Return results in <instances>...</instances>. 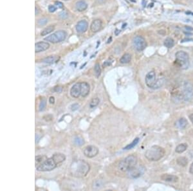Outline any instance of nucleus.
Segmentation results:
<instances>
[{
    "mask_svg": "<svg viewBox=\"0 0 193 191\" xmlns=\"http://www.w3.org/2000/svg\"><path fill=\"white\" fill-rule=\"evenodd\" d=\"M89 169L90 166L86 162L83 160H77L71 164L70 172L74 177L83 178L88 174Z\"/></svg>",
    "mask_w": 193,
    "mask_h": 191,
    "instance_id": "1",
    "label": "nucleus"
},
{
    "mask_svg": "<svg viewBox=\"0 0 193 191\" xmlns=\"http://www.w3.org/2000/svg\"><path fill=\"white\" fill-rule=\"evenodd\" d=\"M165 151L163 147L158 145H153L146 151L145 156L147 160L157 162L162 159L165 155Z\"/></svg>",
    "mask_w": 193,
    "mask_h": 191,
    "instance_id": "2",
    "label": "nucleus"
},
{
    "mask_svg": "<svg viewBox=\"0 0 193 191\" xmlns=\"http://www.w3.org/2000/svg\"><path fill=\"white\" fill-rule=\"evenodd\" d=\"M145 84L147 87L151 89L160 88L163 84L162 78H157L155 71H150L147 73L145 78Z\"/></svg>",
    "mask_w": 193,
    "mask_h": 191,
    "instance_id": "3",
    "label": "nucleus"
},
{
    "mask_svg": "<svg viewBox=\"0 0 193 191\" xmlns=\"http://www.w3.org/2000/svg\"><path fill=\"white\" fill-rule=\"evenodd\" d=\"M137 164V158L134 155H129L119 162L118 169L122 172H128Z\"/></svg>",
    "mask_w": 193,
    "mask_h": 191,
    "instance_id": "4",
    "label": "nucleus"
},
{
    "mask_svg": "<svg viewBox=\"0 0 193 191\" xmlns=\"http://www.w3.org/2000/svg\"><path fill=\"white\" fill-rule=\"evenodd\" d=\"M176 62L182 69L188 68L189 66V57L186 52L178 51L175 54Z\"/></svg>",
    "mask_w": 193,
    "mask_h": 191,
    "instance_id": "5",
    "label": "nucleus"
},
{
    "mask_svg": "<svg viewBox=\"0 0 193 191\" xmlns=\"http://www.w3.org/2000/svg\"><path fill=\"white\" fill-rule=\"evenodd\" d=\"M67 32L64 30H59L55 32L53 34L47 36L44 38V40L49 41L52 43H57L63 41L67 38Z\"/></svg>",
    "mask_w": 193,
    "mask_h": 191,
    "instance_id": "6",
    "label": "nucleus"
},
{
    "mask_svg": "<svg viewBox=\"0 0 193 191\" xmlns=\"http://www.w3.org/2000/svg\"><path fill=\"white\" fill-rule=\"evenodd\" d=\"M181 97L185 101H189L193 97V86L189 82H185Z\"/></svg>",
    "mask_w": 193,
    "mask_h": 191,
    "instance_id": "7",
    "label": "nucleus"
},
{
    "mask_svg": "<svg viewBox=\"0 0 193 191\" xmlns=\"http://www.w3.org/2000/svg\"><path fill=\"white\" fill-rule=\"evenodd\" d=\"M57 167V164L52 158H47L43 164L37 167L38 171H51Z\"/></svg>",
    "mask_w": 193,
    "mask_h": 191,
    "instance_id": "8",
    "label": "nucleus"
},
{
    "mask_svg": "<svg viewBox=\"0 0 193 191\" xmlns=\"http://www.w3.org/2000/svg\"><path fill=\"white\" fill-rule=\"evenodd\" d=\"M145 171V167L144 166H136L128 171V176L132 179L138 178L144 174Z\"/></svg>",
    "mask_w": 193,
    "mask_h": 191,
    "instance_id": "9",
    "label": "nucleus"
},
{
    "mask_svg": "<svg viewBox=\"0 0 193 191\" xmlns=\"http://www.w3.org/2000/svg\"><path fill=\"white\" fill-rule=\"evenodd\" d=\"M133 46L136 50L141 52L147 46V43L142 36H137L133 39Z\"/></svg>",
    "mask_w": 193,
    "mask_h": 191,
    "instance_id": "10",
    "label": "nucleus"
},
{
    "mask_svg": "<svg viewBox=\"0 0 193 191\" xmlns=\"http://www.w3.org/2000/svg\"><path fill=\"white\" fill-rule=\"evenodd\" d=\"M84 154L89 158H93L99 153V149L94 145H88L84 149Z\"/></svg>",
    "mask_w": 193,
    "mask_h": 191,
    "instance_id": "11",
    "label": "nucleus"
},
{
    "mask_svg": "<svg viewBox=\"0 0 193 191\" xmlns=\"http://www.w3.org/2000/svg\"><path fill=\"white\" fill-rule=\"evenodd\" d=\"M70 95L73 98L77 99L81 95V82H77L74 84L70 89Z\"/></svg>",
    "mask_w": 193,
    "mask_h": 191,
    "instance_id": "12",
    "label": "nucleus"
},
{
    "mask_svg": "<svg viewBox=\"0 0 193 191\" xmlns=\"http://www.w3.org/2000/svg\"><path fill=\"white\" fill-rule=\"evenodd\" d=\"M50 47V44L46 42H39L35 44V52L36 53H39L48 50Z\"/></svg>",
    "mask_w": 193,
    "mask_h": 191,
    "instance_id": "13",
    "label": "nucleus"
},
{
    "mask_svg": "<svg viewBox=\"0 0 193 191\" xmlns=\"http://www.w3.org/2000/svg\"><path fill=\"white\" fill-rule=\"evenodd\" d=\"M76 30L79 33H84L85 32L88 28V23L85 20H82L81 21L78 22L76 25Z\"/></svg>",
    "mask_w": 193,
    "mask_h": 191,
    "instance_id": "14",
    "label": "nucleus"
},
{
    "mask_svg": "<svg viewBox=\"0 0 193 191\" xmlns=\"http://www.w3.org/2000/svg\"><path fill=\"white\" fill-rule=\"evenodd\" d=\"M161 180L163 181L171 182V183H176L178 181V176H175L173 174H163L161 176Z\"/></svg>",
    "mask_w": 193,
    "mask_h": 191,
    "instance_id": "15",
    "label": "nucleus"
},
{
    "mask_svg": "<svg viewBox=\"0 0 193 191\" xmlns=\"http://www.w3.org/2000/svg\"><path fill=\"white\" fill-rule=\"evenodd\" d=\"M102 23L101 20L95 19L91 23L90 26V29L93 32H97L101 29Z\"/></svg>",
    "mask_w": 193,
    "mask_h": 191,
    "instance_id": "16",
    "label": "nucleus"
},
{
    "mask_svg": "<svg viewBox=\"0 0 193 191\" xmlns=\"http://www.w3.org/2000/svg\"><path fill=\"white\" fill-rule=\"evenodd\" d=\"M81 97H86V96L89 93V90H90V87L88 82H81Z\"/></svg>",
    "mask_w": 193,
    "mask_h": 191,
    "instance_id": "17",
    "label": "nucleus"
},
{
    "mask_svg": "<svg viewBox=\"0 0 193 191\" xmlns=\"http://www.w3.org/2000/svg\"><path fill=\"white\" fill-rule=\"evenodd\" d=\"M52 158L54 160L55 163L57 164H61L66 160V156L65 154L62 153H55L52 156Z\"/></svg>",
    "mask_w": 193,
    "mask_h": 191,
    "instance_id": "18",
    "label": "nucleus"
},
{
    "mask_svg": "<svg viewBox=\"0 0 193 191\" xmlns=\"http://www.w3.org/2000/svg\"><path fill=\"white\" fill-rule=\"evenodd\" d=\"M87 7H88V5L83 0L77 1L75 4V9L79 12L84 11V10H85L87 9Z\"/></svg>",
    "mask_w": 193,
    "mask_h": 191,
    "instance_id": "19",
    "label": "nucleus"
},
{
    "mask_svg": "<svg viewBox=\"0 0 193 191\" xmlns=\"http://www.w3.org/2000/svg\"><path fill=\"white\" fill-rule=\"evenodd\" d=\"M176 163L180 166L186 167L188 164V160L184 156H180L176 159Z\"/></svg>",
    "mask_w": 193,
    "mask_h": 191,
    "instance_id": "20",
    "label": "nucleus"
},
{
    "mask_svg": "<svg viewBox=\"0 0 193 191\" xmlns=\"http://www.w3.org/2000/svg\"><path fill=\"white\" fill-rule=\"evenodd\" d=\"M131 61V56L129 54H125L120 59L121 64H128Z\"/></svg>",
    "mask_w": 193,
    "mask_h": 191,
    "instance_id": "21",
    "label": "nucleus"
},
{
    "mask_svg": "<svg viewBox=\"0 0 193 191\" xmlns=\"http://www.w3.org/2000/svg\"><path fill=\"white\" fill-rule=\"evenodd\" d=\"M187 148V145L186 143H182V144L178 145L176 147L175 151L177 153H182L184 151H186Z\"/></svg>",
    "mask_w": 193,
    "mask_h": 191,
    "instance_id": "22",
    "label": "nucleus"
},
{
    "mask_svg": "<svg viewBox=\"0 0 193 191\" xmlns=\"http://www.w3.org/2000/svg\"><path fill=\"white\" fill-rule=\"evenodd\" d=\"M163 44H164V46L167 47V48H171L172 47H173V46L174 45V41L172 38H168L165 39Z\"/></svg>",
    "mask_w": 193,
    "mask_h": 191,
    "instance_id": "23",
    "label": "nucleus"
},
{
    "mask_svg": "<svg viewBox=\"0 0 193 191\" xmlns=\"http://www.w3.org/2000/svg\"><path fill=\"white\" fill-rule=\"evenodd\" d=\"M55 29V27H54V26H49V27H46L45 29H44L43 31H42V32L41 33V35L42 36H46V35H48L50 33H51L52 32H53V31Z\"/></svg>",
    "mask_w": 193,
    "mask_h": 191,
    "instance_id": "24",
    "label": "nucleus"
},
{
    "mask_svg": "<svg viewBox=\"0 0 193 191\" xmlns=\"http://www.w3.org/2000/svg\"><path fill=\"white\" fill-rule=\"evenodd\" d=\"M139 142V138H136L133 142H132L131 143H129L128 145H126L125 147L124 148V150H129L131 149L132 148H133L134 146H136L137 145V143Z\"/></svg>",
    "mask_w": 193,
    "mask_h": 191,
    "instance_id": "25",
    "label": "nucleus"
},
{
    "mask_svg": "<svg viewBox=\"0 0 193 191\" xmlns=\"http://www.w3.org/2000/svg\"><path fill=\"white\" fill-rule=\"evenodd\" d=\"M56 60L57 59L55 56H49L48 57L44 58L43 60V62H44V63H46V64H50L54 63V62L56 61Z\"/></svg>",
    "mask_w": 193,
    "mask_h": 191,
    "instance_id": "26",
    "label": "nucleus"
},
{
    "mask_svg": "<svg viewBox=\"0 0 193 191\" xmlns=\"http://www.w3.org/2000/svg\"><path fill=\"white\" fill-rule=\"evenodd\" d=\"M47 159L45 156H38L36 157V165L37 167L39 166V165L43 164V162Z\"/></svg>",
    "mask_w": 193,
    "mask_h": 191,
    "instance_id": "27",
    "label": "nucleus"
},
{
    "mask_svg": "<svg viewBox=\"0 0 193 191\" xmlns=\"http://www.w3.org/2000/svg\"><path fill=\"white\" fill-rule=\"evenodd\" d=\"M99 98H94L92 99V100L91 101L90 103H89V108H95L96 106H98V104H99Z\"/></svg>",
    "mask_w": 193,
    "mask_h": 191,
    "instance_id": "28",
    "label": "nucleus"
},
{
    "mask_svg": "<svg viewBox=\"0 0 193 191\" xmlns=\"http://www.w3.org/2000/svg\"><path fill=\"white\" fill-rule=\"evenodd\" d=\"M74 143L77 146H81L84 143V139L81 137H76L74 139Z\"/></svg>",
    "mask_w": 193,
    "mask_h": 191,
    "instance_id": "29",
    "label": "nucleus"
},
{
    "mask_svg": "<svg viewBox=\"0 0 193 191\" xmlns=\"http://www.w3.org/2000/svg\"><path fill=\"white\" fill-rule=\"evenodd\" d=\"M178 123L180 127L182 129H184L187 125V121L185 118H181V119H180V120H178Z\"/></svg>",
    "mask_w": 193,
    "mask_h": 191,
    "instance_id": "30",
    "label": "nucleus"
},
{
    "mask_svg": "<svg viewBox=\"0 0 193 191\" xmlns=\"http://www.w3.org/2000/svg\"><path fill=\"white\" fill-rule=\"evenodd\" d=\"M94 72H95V76L97 77H99L100 76V74H101V69H100L99 64L97 63L95 65Z\"/></svg>",
    "mask_w": 193,
    "mask_h": 191,
    "instance_id": "31",
    "label": "nucleus"
},
{
    "mask_svg": "<svg viewBox=\"0 0 193 191\" xmlns=\"http://www.w3.org/2000/svg\"><path fill=\"white\" fill-rule=\"evenodd\" d=\"M46 106V99L43 98L41 100L40 104H39V111H43L45 108V107Z\"/></svg>",
    "mask_w": 193,
    "mask_h": 191,
    "instance_id": "32",
    "label": "nucleus"
},
{
    "mask_svg": "<svg viewBox=\"0 0 193 191\" xmlns=\"http://www.w3.org/2000/svg\"><path fill=\"white\" fill-rule=\"evenodd\" d=\"M48 19H46V18H41V19L38 20V25L40 27H42V26L45 25L48 23Z\"/></svg>",
    "mask_w": 193,
    "mask_h": 191,
    "instance_id": "33",
    "label": "nucleus"
},
{
    "mask_svg": "<svg viewBox=\"0 0 193 191\" xmlns=\"http://www.w3.org/2000/svg\"><path fill=\"white\" fill-rule=\"evenodd\" d=\"M68 13L66 11H62L59 14V17L61 19H65L68 17Z\"/></svg>",
    "mask_w": 193,
    "mask_h": 191,
    "instance_id": "34",
    "label": "nucleus"
},
{
    "mask_svg": "<svg viewBox=\"0 0 193 191\" xmlns=\"http://www.w3.org/2000/svg\"><path fill=\"white\" fill-rule=\"evenodd\" d=\"M102 186V184L101 182L99 181V180H97V181L95 182L93 184V188L95 189H99Z\"/></svg>",
    "mask_w": 193,
    "mask_h": 191,
    "instance_id": "35",
    "label": "nucleus"
},
{
    "mask_svg": "<svg viewBox=\"0 0 193 191\" xmlns=\"http://www.w3.org/2000/svg\"><path fill=\"white\" fill-rule=\"evenodd\" d=\"M79 104L75 103V104H72V105L71 106V108H71V109H72V111H75V110H77V109H79Z\"/></svg>",
    "mask_w": 193,
    "mask_h": 191,
    "instance_id": "36",
    "label": "nucleus"
},
{
    "mask_svg": "<svg viewBox=\"0 0 193 191\" xmlns=\"http://www.w3.org/2000/svg\"><path fill=\"white\" fill-rule=\"evenodd\" d=\"M62 90H63V88H62L61 86H55V87L54 89V91H55V92L59 93V92H61Z\"/></svg>",
    "mask_w": 193,
    "mask_h": 191,
    "instance_id": "37",
    "label": "nucleus"
},
{
    "mask_svg": "<svg viewBox=\"0 0 193 191\" xmlns=\"http://www.w3.org/2000/svg\"><path fill=\"white\" fill-rule=\"evenodd\" d=\"M48 10L50 12H54L56 10V7L55 5H50L48 7Z\"/></svg>",
    "mask_w": 193,
    "mask_h": 191,
    "instance_id": "38",
    "label": "nucleus"
},
{
    "mask_svg": "<svg viewBox=\"0 0 193 191\" xmlns=\"http://www.w3.org/2000/svg\"><path fill=\"white\" fill-rule=\"evenodd\" d=\"M55 7H57L58 9H62L63 7V4L60 1H56L55 3Z\"/></svg>",
    "mask_w": 193,
    "mask_h": 191,
    "instance_id": "39",
    "label": "nucleus"
},
{
    "mask_svg": "<svg viewBox=\"0 0 193 191\" xmlns=\"http://www.w3.org/2000/svg\"><path fill=\"white\" fill-rule=\"evenodd\" d=\"M185 31H187V32H191V31L193 30V28L191 27H188V26H185L184 27Z\"/></svg>",
    "mask_w": 193,
    "mask_h": 191,
    "instance_id": "40",
    "label": "nucleus"
},
{
    "mask_svg": "<svg viewBox=\"0 0 193 191\" xmlns=\"http://www.w3.org/2000/svg\"><path fill=\"white\" fill-rule=\"evenodd\" d=\"M49 103L50 104H54L55 103V99L54 97H50L49 98Z\"/></svg>",
    "mask_w": 193,
    "mask_h": 191,
    "instance_id": "41",
    "label": "nucleus"
},
{
    "mask_svg": "<svg viewBox=\"0 0 193 191\" xmlns=\"http://www.w3.org/2000/svg\"><path fill=\"white\" fill-rule=\"evenodd\" d=\"M189 172L191 174H193V162L191 164V166H190V168H189Z\"/></svg>",
    "mask_w": 193,
    "mask_h": 191,
    "instance_id": "42",
    "label": "nucleus"
},
{
    "mask_svg": "<svg viewBox=\"0 0 193 191\" xmlns=\"http://www.w3.org/2000/svg\"><path fill=\"white\" fill-rule=\"evenodd\" d=\"M193 41V39H188V38H186V39H183V40H182L181 42H182V43H184V42H186V41H187V42H188V41Z\"/></svg>",
    "mask_w": 193,
    "mask_h": 191,
    "instance_id": "43",
    "label": "nucleus"
},
{
    "mask_svg": "<svg viewBox=\"0 0 193 191\" xmlns=\"http://www.w3.org/2000/svg\"><path fill=\"white\" fill-rule=\"evenodd\" d=\"M96 1H97L98 3L103 4V3H104L106 1V0H96Z\"/></svg>",
    "mask_w": 193,
    "mask_h": 191,
    "instance_id": "44",
    "label": "nucleus"
},
{
    "mask_svg": "<svg viewBox=\"0 0 193 191\" xmlns=\"http://www.w3.org/2000/svg\"><path fill=\"white\" fill-rule=\"evenodd\" d=\"M120 30L117 29V30H116L115 31V34L116 36H118V34H120Z\"/></svg>",
    "mask_w": 193,
    "mask_h": 191,
    "instance_id": "45",
    "label": "nucleus"
},
{
    "mask_svg": "<svg viewBox=\"0 0 193 191\" xmlns=\"http://www.w3.org/2000/svg\"><path fill=\"white\" fill-rule=\"evenodd\" d=\"M189 119L193 123V113L189 115Z\"/></svg>",
    "mask_w": 193,
    "mask_h": 191,
    "instance_id": "46",
    "label": "nucleus"
},
{
    "mask_svg": "<svg viewBox=\"0 0 193 191\" xmlns=\"http://www.w3.org/2000/svg\"><path fill=\"white\" fill-rule=\"evenodd\" d=\"M38 12H39V11H38V8L36 7V15H38Z\"/></svg>",
    "mask_w": 193,
    "mask_h": 191,
    "instance_id": "47",
    "label": "nucleus"
},
{
    "mask_svg": "<svg viewBox=\"0 0 193 191\" xmlns=\"http://www.w3.org/2000/svg\"><path fill=\"white\" fill-rule=\"evenodd\" d=\"M65 1H68V0H65Z\"/></svg>",
    "mask_w": 193,
    "mask_h": 191,
    "instance_id": "48",
    "label": "nucleus"
}]
</instances>
